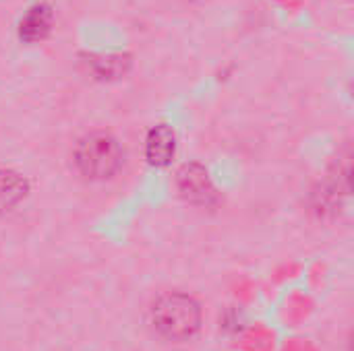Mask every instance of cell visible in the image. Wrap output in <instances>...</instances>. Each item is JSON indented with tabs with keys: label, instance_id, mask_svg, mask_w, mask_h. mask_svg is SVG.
<instances>
[{
	"label": "cell",
	"instance_id": "obj_1",
	"mask_svg": "<svg viewBox=\"0 0 354 351\" xmlns=\"http://www.w3.org/2000/svg\"><path fill=\"white\" fill-rule=\"evenodd\" d=\"M201 304L180 292H168L153 300L149 308V325L158 337L185 343L191 341L201 329Z\"/></svg>",
	"mask_w": 354,
	"mask_h": 351
},
{
	"label": "cell",
	"instance_id": "obj_2",
	"mask_svg": "<svg viewBox=\"0 0 354 351\" xmlns=\"http://www.w3.org/2000/svg\"><path fill=\"white\" fill-rule=\"evenodd\" d=\"M77 172L87 180H108L122 163V149L108 132H91L83 137L73 153Z\"/></svg>",
	"mask_w": 354,
	"mask_h": 351
},
{
	"label": "cell",
	"instance_id": "obj_3",
	"mask_svg": "<svg viewBox=\"0 0 354 351\" xmlns=\"http://www.w3.org/2000/svg\"><path fill=\"white\" fill-rule=\"evenodd\" d=\"M176 188L185 201L197 207H212L218 201L209 172L201 163H185L176 174Z\"/></svg>",
	"mask_w": 354,
	"mask_h": 351
},
{
	"label": "cell",
	"instance_id": "obj_4",
	"mask_svg": "<svg viewBox=\"0 0 354 351\" xmlns=\"http://www.w3.org/2000/svg\"><path fill=\"white\" fill-rule=\"evenodd\" d=\"M176 153V134L168 124H158L147 132L145 157L153 168H166Z\"/></svg>",
	"mask_w": 354,
	"mask_h": 351
},
{
	"label": "cell",
	"instance_id": "obj_5",
	"mask_svg": "<svg viewBox=\"0 0 354 351\" xmlns=\"http://www.w3.org/2000/svg\"><path fill=\"white\" fill-rule=\"evenodd\" d=\"M52 8L46 2L33 4L19 21V37L27 43L46 39L52 29Z\"/></svg>",
	"mask_w": 354,
	"mask_h": 351
},
{
	"label": "cell",
	"instance_id": "obj_6",
	"mask_svg": "<svg viewBox=\"0 0 354 351\" xmlns=\"http://www.w3.org/2000/svg\"><path fill=\"white\" fill-rule=\"evenodd\" d=\"M29 182L10 168H0V215L15 211L27 197Z\"/></svg>",
	"mask_w": 354,
	"mask_h": 351
},
{
	"label": "cell",
	"instance_id": "obj_7",
	"mask_svg": "<svg viewBox=\"0 0 354 351\" xmlns=\"http://www.w3.org/2000/svg\"><path fill=\"white\" fill-rule=\"evenodd\" d=\"M89 70L95 79H118L127 74L131 66V58L127 54H108V56H91Z\"/></svg>",
	"mask_w": 354,
	"mask_h": 351
}]
</instances>
